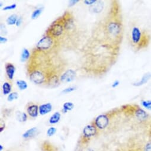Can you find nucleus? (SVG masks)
Masks as SVG:
<instances>
[{"label": "nucleus", "mask_w": 151, "mask_h": 151, "mask_svg": "<svg viewBox=\"0 0 151 151\" xmlns=\"http://www.w3.org/2000/svg\"><path fill=\"white\" fill-rule=\"evenodd\" d=\"M1 33L2 35H6L7 34V30L6 27V26L4 24H1Z\"/></svg>", "instance_id": "obj_30"}, {"label": "nucleus", "mask_w": 151, "mask_h": 151, "mask_svg": "<svg viewBox=\"0 0 151 151\" xmlns=\"http://www.w3.org/2000/svg\"><path fill=\"white\" fill-rule=\"evenodd\" d=\"M61 20L65 30H70L74 25L73 18L71 14L69 12H66L61 17Z\"/></svg>", "instance_id": "obj_6"}, {"label": "nucleus", "mask_w": 151, "mask_h": 151, "mask_svg": "<svg viewBox=\"0 0 151 151\" xmlns=\"http://www.w3.org/2000/svg\"><path fill=\"white\" fill-rule=\"evenodd\" d=\"M22 23V17H20L18 18V20H17V23H16V25L17 27H19V26L21 25Z\"/></svg>", "instance_id": "obj_34"}, {"label": "nucleus", "mask_w": 151, "mask_h": 151, "mask_svg": "<svg viewBox=\"0 0 151 151\" xmlns=\"http://www.w3.org/2000/svg\"><path fill=\"white\" fill-rule=\"evenodd\" d=\"M8 41V39L5 37H3L2 36H0V42H1V43H5Z\"/></svg>", "instance_id": "obj_33"}, {"label": "nucleus", "mask_w": 151, "mask_h": 151, "mask_svg": "<svg viewBox=\"0 0 151 151\" xmlns=\"http://www.w3.org/2000/svg\"><path fill=\"white\" fill-rule=\"evenodd\" d=\"M37 133V127H34L31 129H29L26 132H25L23 134V137L25 139H29L36 136Z\"/></svg>", "instance_id": "obj_15"}, {"label": "nucleus", "mask_w": 151, "mask_h": 151, "mask_svg": "<svg viewBox=\"0 0 151 151\" xmlns=\"http://www.w3.org/2000/svg\"><path fill=\"white\" fill-rule=\"evenodd\" d=\"M16 7H17V4H12V5H10V6H6V7H4L3 10L4 11L10 10H14V9H15Z\"/></svg>", "instance_id": "obj_29"}, {"label": "nucleus", "mask_w": 151, "mask_h": 151, "mask_svg": "<svg viewBox=\"0 0 151 151\" xmlns=\"http://www.w3.org/2000/svg\"><path fill=\"white\" fill-rule=\"evenodd\" d=\"M16 84L20 90H25L28 87L27 83L24 80H18L16 81Z\"/></svg>", "instance_id": "obj_22"}, {"label": "nucleus", "mask_w": 151, "mask_h": 151, "mask_svg": "<svg viewBox=\"0 0 151 151\" xmlns=\"http://www.w3.org/2000/svg\"><path fill=\"white\" fill-rule=\"evenodd\" d=\"M3 150V146L1 145H0V150Z\"/></svg>", "instance_id": "obj_37"}, {"label": "nucleus", "mask_w": 151, "mask_h": 151, "mask_svg": "<svg viewBox=\"0 0 151 151\" xmlns=\"http://www.w3.org/2000/svg\"><path fill=\"white\" fill-rule=\"evenodd\" d=\"M56 129L55 127H51L50 128L48 129L47 131V135L48 136H53V134H55L56 132Z\"/></svg>", "instance_id": "obj_27"}, {"label": "nucleus", "mask_w": 151, "mask_h": 151, "mask_svg": "<svg viewBox=\"0 0 151 151\" xmlns=\"http://www.w3.org/2000/svg\"><path fill=\"white\" fill-rule=\"evenodd\" d=\"M64 29L61 18H59L54 22L49 27L46 32V35L53 38H56L62 35Z\"/></svg>", "instance_id": "obj_3"}, {"label": "nucleus", "mask_w": 151, "mask_h": 151, "mask_svg": "<svg viewBox=\"0 0 151 151\" xmlns=\"http://www.w3.org/2000/svg\"><path fill=\"white\" fill-rule=\"evenodd\" d=\"M53 43V38L46 35L37 42L36 48L39 51H47L52 47Z\"/></svg>", "instance_id": "obj_4"}, {"label": "nucleus", "mask_w": 151, "mask_h": 151, "mask_svg": "<svg viewBox=\"0 0 151 151\" xmlns=\"http://www.w3.org/2000/svg\"><path fill=\"white\" fill-rule=\"evenodd\" d=\"M150 78H151V73H146L143 75L140 80L133 83V86L136 87H139L140 86H142L144 84L146 83L150 80Z\"/></svg>", "instance_id": "obj_14"}, {"label": "nucleus", "mask_w": 151, "mask_h": 151, "mask_svg": "<svg viewBox=\"0 0 151 151\" xmlns=\"http://www.w3.org/2000/svg\"><path fill=\"white\" fill-rule=\"evenodd\" d=\"M76 90V87H68L64 90H63L62 91V93L63 94H66V93H71L73 91H75Z\"/></svg>", "instance_id": "obj_28"}, {"label": "nucleus", "mask_w": 151, "mask_h": 151, "mask_svg": "<svg viewBox=\"0 0 151 151\" xmlns=\"http://www.w3.org/2000/svg\"><path fill=\"white\" fill-rule=\"evenodd\" d=\"M17 20H18L17 15L14 14L10 16L7 18L6 22L9 25H14V24H16Z\"/></svg>", "instance_id": "obj_20"}, {"label": "nucleus", "mask_w": 151, "mask_h": 151, "mask_svg": "<svg viewBox=\"0 0 151 151\" xmlns=\"http://www.w3.org/2000/svg\"><path fill=\"white\" fill-rule=\"evenodd\" d=\"M43 10V8H39L38 9L35 10L32 14V19L33 20L37 19L41 14Z\"/></svg>", "instance_id": "obj_23"}, {"label": "nucleus", "mask_w": 151, "mask_h": 151, "mask_svg": "<svg viewBox=\"0 0 151 151\" xmlns=\"http://www.w3.org/2000/svg\"><path fill=\"white\" fill-rule=\"evenodd\" d=\"M30 79L36 84H42L46 81V75L39 70H34L30 74Z\"/></svg>", "instance_id": "obj_5"}, {"label": "nucleus", "mask_w": 151, "mask_h": 151, "mask_svg": "<svg viewBox=\"0 0 151 151\" xmlns=\"http://www.w3.org/2000/svg\"><path fill=\"white\" fill-rule=\"evenodd\" d=\"M19 97V94L17 92H13V93H11L9 96H8V98H7V100L10 102L11 101H13L15 100H17Z\"/></svg>", "instance_id": "obj_24"}, {"label": "nucleus", "mask_w": 151, "mask_h": 151, "mask_svg": "<svg viewBox=\"0 0 151 151\" xmlns=\"http://www.w3.org/2000/svg\"><path fill=\"white\" fill-rule=\"evenodd\" d=\"M150 40L151 36L146 30L141 29L136 26L132 27L130 32V42L136 51L147 47Z\"/></svg>", "instance_id": "obj_2"}, {"label": "nucleus", "mask_w": 151, "mask_h": 151, "mask_svg": "<svg viewBox=\"0 0 151 151\" xmlns=\"http://www.w3.org/2000/svg\"><path fill=\"white\" fill-rule=\"evenodd\" d=\"M30 55V54L29 50L26 48H24L22 50V53L21 55V61L25 62L29 58Z\"/></svg>", "instance_id": "obj_21"}, {"label": "nucleus", "mask_w": 151, "mask_h": 151, "mask_svg": "<svg viewBox=\"0 0 151 151\" xmlns=\"http://www.w3.org/2000/svg\"><path fill=\"white\" fill-rule=\"evenodd\" d=\"M52 106L50 103L42 104L39 106V111L40 114L41 115H45L52 111Z\"/></svg>", "instance_id": "obj_13"}, {"label": "nucleus", "mask_w": 151, "mask_h": 151, "mask_svg": "<svg viewBox=\"0 0 151 151\" xmlns=\"http://www.w3.org/2000/svg\"><path fill=\"white\" fill-rule=\"evenodd\" d=\"M104 4L102 1H97L95 4L91 6L90 7V12L94 13H100L104 9Z\"/></svg>", "instance_id": "obj_11"}, {"label": "nucleus", "mask_w": 151, "mask_h": 151, "mask_svg": "<svg viewBox=\"0 0 151 151\" xmlns=\"http://www.w3.org/2000/svg\"><path fill=\"white\" fill-rule=\"evenodd\" d=\"M60 113L59 112H56L49 119V122L50 124H56L57 123L60 119Z\"/></svg>", "instance_id": "obj_16"}, {"label": "nucleus", "mask_w": 151, "mask_h": 151, "mask_svg": "<svg viewBox=\"0 0 151 151\" xmlns=\"http://www.w3.org/2000/svg\"><path fill=\"white\" fill-rule=\"evenodd\" d=\"M119 84H120V82H119V81H117V80H116V81H115L114 83H113V84H112V86H111V87H113V88H116V87H117L119 85Z\"/></svg>", "instance_id": "obj_35"}, {"label": "nucleus", "mask_w": 151, "mask_h": 151, "mask_svg": "<svg viewBox=\"0 0 151 151\" xmlns=\"http://www.w3.org/2000/svg\"><path fill=\"white\" fill-rule=\"evenodd\" d=\"M6 72L8 78L10 80H12L14 78V75L16 72V68L14 65L12 63H6L5 65Z\"/></svg>", "instance_id": "obj_10"}, {"label": "nucleus", "mask_w": 151, "mask_h": 151, "mask_svg": "<svg viewBox=\"0 0 151 151\" xmlns=\"http://www.w3.org/2000/svg\"><path fill=\"white\" fill-rule=\"evenodd\" d=\"M16 117L19 122H25L27 120V116L25 113H22L20 111L16 113Z\"/></svg>", "instance_id": "obj_18"}, {"label": "nucleus", "mask_w": 151, "mask_h": 151, "mask_svg": "<svg viewBox=\"0 0 151 151\" xmlns=\"http://www.w3.org/2000/svg\"><path fill=\"white\" fill-rule=\"evenodd\" d=\"M106 33L108 39L117 46L123 39V24L118 15L113 16L107 23Z\"/></svg>", "instance_id": "obj_1"}, {"label": "nucleus", "mask_w": 151, "mask_h": 151, "mask_svg": "<svg viewBox=\"0 0 151 151\" xmlns=\"http://www.w3.org/2000/svg\"><path fill=\"white\" fill-rule=\"evenodd\" d=\"M74 107V104L72 102H66L63 105L62 111L64 113H67L68 111L72 110Z\"/></svg>", "instance_id": "obj_19"}, {"label": "nucleus", "mask_w": 151, "mask_h": 151, "mask_svg": "<svg viewBox=\"0 0 151 151\" xmlns=\"http://www.w3.org/2000/svg\"><path fill=\"white\" fill-rule=\"evenodd\" d=\"M141 104L146 109L151 110V100H142Z\"/></svg>", "instance_id": "obj_25"}, {"label": "nucleus", "mask_w": 151, "mask_h": 151, "mask_svg": "<svg viewBox=\"0 0 151 151\" xmlns=\"http://www.w3.org/2000/svg\"><path fill=\"white\" fill-rule=\"evenodd\" d=\"M75 76H76V72L73 69H69L61 75L59 80L62 83H69L73 81Z\"/></svg>", "instance_id": "obj_8"}, {"label": "nucleus", "mask_w": 151, "mask_h": 151, "mask_svg": "<svg viewBox=\"0 0 151 151\" xmlns=\"http://www.w3.org/2000/svg\"><path fill=\"white\" fill-rule=\"evenodd\" d=\"M5 126H6L5 124L4 126H1V127H0V131H1V132H2L3 130L5 129Z\"/></svg>", "instance_id": "obj_36"}, {"label": "nucleus", "mask_w": 151, "mask_h": 151, "mask_svg": "<svg viewBox=\"0 0 151 151\" xmlns=\"http://www.w3.org/2000/svg\"><path fill=\"white\" fill-rule=\"evenodd\" d=\"M83 136L86 139H89L96 135L97 133V129L96 125L89 124L86 126L83 129Z\"/></svg>", "instance_id": "obj_9"}, {"label": "nucleus", "mask_w": 151, "mask_h": 151, "mask_svg": "<svg viewBox=\"0 0 151 151\" xmlns=\"http://www.w3.org/2000/svg\"><path fill=\"white\" fill-rule=\"evenodd\" d=\"M142 151H151V140L146 142L143 147Z\"/></svg>", "instance_id": "obj_26"}, {"label": "nucleus", "mask_w": 151, "mask_h": 151, "mask_svg": "<svg viewBox=\"0 0 151 151\" xmlns=\"http://www.w3.org/2000/svg\"><path fill=\"white\" fill-rule=\"evenodd\" d=\"M109 124V118L106 114H100L95 120V125L100 129H106Z\"/></svg>", "instance_id": "obj_7"}, {"label": "nucleus", "mask_w": 151, "mask_h": 151, "mask_svg": "<svg viewBox=\"0 0 151 151\" xmlns=\"http://www.w3.org/2000/svg\"><path fill=\"white\" fill-rule=\"evenodd\" d=\"M80 1L79 0H70V1H69V7H72L75 6L77 3H78Z\"/></svg>", "instance_id": "obj_32"}, {"label": "nucleus", "mask_w": 151, "mask_h": 151, "mask_svg": "<svg viewBox=\"0 0 151 151\" xmlns=\"http://www.w3.org/2000/svg\"><path fill=\"white\" fill-rule=\"evenodd\" d=\"M12 91V86L9 82H5L3 85V93L4 95L10 94Z\"/></svg>", "instance_id": "obj_17"}, {"label": "nucleus", "mask_w": 151, "mask_h": 151, "mask_svg": "<svg viewBox=\"0 0 151 151\" xmlns=\"http://www.w3.org/2000/svg\"><path fill=\"white\" fill-rule=\"evenodd\" d=\"M39 107L37 104H31L28 106L27 108V111L29 114V115L33 118H35L37 117L39 111Z\"/></svg>", "instance_id": "obj_12"}, {"label": "nucleus", "mask_w": 151, "mask_h": 151, "mask_svg": "<svg viewBox=\"0 0 151 151\" xmlns=\"http://www.w3.org/2000/svg\"><path fill=\"white\" fill-rule=\"evenodd\" d=\"M97 1V0H85V1H84V3L87 5L92 6L94 4H95Z\"/></svg>", "instance_id": "obj_31"}]
</instances>
